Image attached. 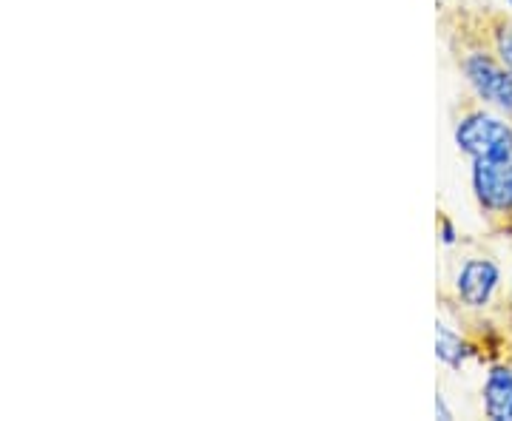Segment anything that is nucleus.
Returning a JSON list of instances; mask_svg holds the SVG:
<instances>
[{
  "label": "nucleus",
  "instance_id": "nucleus-1",
  "mask_svg": "<svg viewBox=\"0 0 512 421\" xmlns=\"http://www.w3.org/2000/svg\"><path fill=\"white\" fill-rule=\"evenodd\" d=\"M453 143L456 148L476 160H510L512 157V120L498 114L490 106H473L456 120L453 129Z\"/></svg>",
  "mask_w": 512,
  "mask_h": 421
},
{
  "label": "nucleus",
  "instance_id": "nucleus-2",
  "mask_svg": "<svg viewBox=\"0 0 512 421\" xmlns=\"http://www.w3.org/2000/svg\"><path fill=\"white\" fill-rule=\"evenodd\" d=\"M461 72L467 86L473 89L478 103L490 106L498 114L512 120V69H507L490 46L470 49L461 57Z\"/></svg>",
  "mask_w": 512,
  "mask_h": 421
},
{
  "label": "nucleus",
  "instance_id": "nucleus-3",
  "mask_svg": "<svg viewBox=\"0 0 512 421\" xmlns=\"http://www.w3.org/2000/svg\"><path fill=\"white\" fill-rule=\"evenodd\" d=\"M470 183L490 225L501 234H512V157L476 160L470 168Z\"/></svg>",
  "mask_w": 512,
  "mask_h": 421
},
{
  "label": "nucleus",
  "instance_id": "nucleus-4",
  "mask_svg": "<svg viewBox=\"0 0 512 421\" xmlns=\"http://www.w3.org/2000/svg\"><path fill=\"white\" fill-rule=\"evenodd\" d=\"M501 288V268L490 257H470L456 274L458 302L470 311L490 308Z\"/></svg>",
  "mask_w": 512,
  "mask_h": 421
},
{
  "label": "nucleus",
  "instance_id": "nucleus-5",
  "mask_svg": "<svg viewBox=\"0 0 512 421\" xmlns=\"http://www.w3.org/2000/svg\"><path fill=\"white\" fill-rule=\"evenodd\" d=\"M484 416L493 421H512V367L498 362L490 367L481 390Z\"/></svg>",
  "mask_w": 512,
  "mask_h": 421
},
{
  "label": "nucleus",
  "instance_id": "nucleus-6",
  "mask_svg": "<svg viewBox=\"0 0 512 421\" xmlns=\"http://www.w3.org/2000/svg\"><path fill=\"white\" fill-rule=\"evenodd\" d=\"M473 356H476V348L458 330L444 325V322L436 325V359L441 365L450 367V370H461Z\"/></svg>",
  "mask_w": 512,
  "mask_h": 421
},
{
  "label": "nucleus",
  "instance_id": "nucleus-7",
  "mask_svg": "<svg viewBox=\"0 0 512 421\" xmlns=\"http://www.w3.org/2000/svg\"><path fill=\"white\" fill-rule=\"evenodd\" d=\"M487 35H490V49L495 52V57L507 69H512V15H498L490 20Z\"/></svg>",
  "mask_w": 512,
  "mask_h": 421
},
{
  "label": "nucleus",
  "instance_id": "nucleus-8",
  "mask_svg": "<svg viewBox=\"0 0 512 421\" xmlns=\"http://www.w3.org/2000/svg\"><path fill=\"white\" fill-rule=\"evenodd\" d=\"M439 237H441V245H447V248H453L458 242V234H456V225L450 222V217H439Z\"/></svg>",
  "mask_w": 512,
  "mask_h": 421
},
{
  "label": "nucleus",
  "instance_id": "nucleus-9",
  "mask_svg": "<svg viewBox=\"0 0 512 421\" xmlns=\"http://www.w3.org/2000/svg\"><path fill=\"white\" fill-rule=\"evenodd\" d=\"M436 416H439V419H444V421H450L453 419V410H450V407H447V402H444V396H436Z\"/></svg>",
  "mask_w": 512,
  "mask_h": 421
},
{
  "label": "nucleus",
  "instance_id": "nucleus-10",
  "mask_svg": "<svg viewBox=\"0 0 512 421\" xmlns=\"http://www.w3.org/2000/svg\"><path fill=\"white\" fill-rule=\"evenodd\" d=\"M510 311H512V291H510Z\"/></svg>",
  "mask_w": 512,
  "mask_h": 421
},
{
  "label": "nucleus",
  "instance_id": "nucleus-11",
  "mask_svg": "<svg viewBox=\"0 0 512 421\" xmlns=\"http://www.w3.org/2000/svg\"><path fill=\"white\" fill-rule=\"evenodd\" d=\"M507 3H510V6H512V0H507Z\"/></svg>",
  "mask_w": 512,
  "mask_h": 421
}]
</instances>
